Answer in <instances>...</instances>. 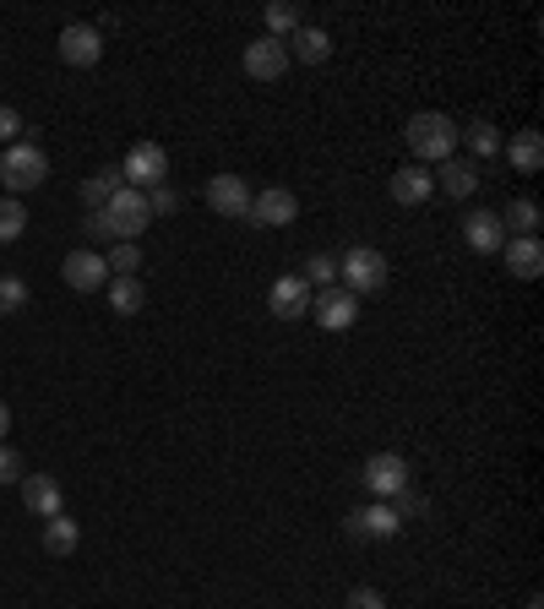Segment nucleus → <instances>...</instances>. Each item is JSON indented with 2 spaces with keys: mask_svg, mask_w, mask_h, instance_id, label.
I'll return each mask as SVG.
<instances>
[{
  "mask_svg": "<svg viewBox=\"0 0 544 609\" xmlns=\"http://www.w3.org/2000/svg\"><path fill=\"white\" fill-rule=\"evenodd\" d=\"M403 137H408V148H414V158H419V164H446V158H457V142H463L457 120H452V115H441V110L414 115Z\"/></svg>",
  "mask_w": 544,
  "mask_h": 609,
  "instance_id": "nucleus-1",
  "label": "nucleus"
},
{
  "mask_svg": "<svg viewBox=\"0 0 544 609\" xmlns=\"http://www.w3.org/2000/svg\"><path fill=\"white\" fill-rule=\"evenodd\" d=\"M99 218L110 224V240H115V245H137V240H142V229L153 224L148 196H142V191H131V186H121V191L104 202V213H99Z\"/></svg>",
  "mask_w": 544,
  "mask_h": 609,
  "instance_id": "nucleus-2",
  "label": "nucleus"
},
{
  "mask_svg": "<svg viewBox=\"0 0 544 609\" xmlns=\"http://www.w3.org/2000/svg\"><path fill=\"white\" fill-rule=\"evenodd\" d=\"M0 180H7L12 196L39 191V186L50 180V158H45V148H34V142H12L7 153H0Z\"/></svg>",
  "mask_w": 544,
  "mask_h": 609,
  "instance_id": "nucleus-3",
  "label": "nucleus"
},
{
  "mask_svg": "<svg viewBox=\"0 0 544 609\" xmlns=\"http://www.w3.org/2000/svg\"><path fill=\"white\" fill-rule=\"evenodd\" d=\"M338 278H343L349 294H376L387 283V256L370 251V245H354V251L338 256Z\"/></svg>",
  "mask_w": 544,
  "mask_h": 609,
  "instance_id": "nucleus-4",
  "label": "nucleus"
},
{
  "mask_svg": "<svg viewBox=\"0 0 544 609\" xmlns=\"http://www.w3.org/2000/svg\"><path fill=\"white\" fill-rule=\"evenodd\" d=\"M121 175H126V186H131V191H159V186H164V175H169V153H164L159 142H137V148L126 153Z\"/></svg>",
  "mask_w": 544,
  "mask_h": 609,
  "instance_id": "nucleus-5",
  "label": "nucleus"
},
{
  "mask_svg": "<svg viewBox=\"0 0 544 609\" xmlns=\"http://www.w3.org/2000/svg\"><path fill=\"white\" fill-rule=\"evenodd\" d=\"M240 66H245L251 83H278V77L289 72V50H283V39H267V34H262V39L245 45Z\"/></svg>",
  "mask_w": 544,
  "mask_h": 609,
  "instance_id": "nucleus-6",
  "label": "nucleus"
},
{
  "mask_svg": "<svg viewBox=\"0 0 544 609\" xmlns=\"http://www.w3.org/2000/svg\"><path fill=\"white\" fill-rule=\"evenodd\" d=\"M311 316H316V327H327V332H343V327H354V316H359V294H349V289H321V294H311Z\"/></svg>",
  "mask_w": 544,
  "mask_h": 609,
  "instance_id": "nucleus-7",
  "label": "nucleus"
},
{
  "mask_svg": "<svg viewBox=\"0 0 544 609\" xmlns=\"http://www.w3.org/2000/svg\"><path fill=\"white\" fill-rule=\"evenodd\" d=\"M365 490L376 495V500H392L397 490H408V462L397 457V452H376L370 462H365Z\"/></svg>",
  "mask_w": 544,
  "mask_h": 609,
  "instance_id": "nucleus-8",
  "label": "nucleus"
},
{
  "mask_svg": "<svg viewBox=\"0 0 544 609\" xmlns=\"http://www.w3.org/2000/svg\"><path fill=\"white\" fill-rule=\"evenodd\" d=\"M294 218H300V202H294L289 186H267L262 196H251V224L256 229H283Z\"/></svg>",
  "mask_w": 544,
  "mask_h": 609,
  "instance_id": "nucleus-9",
  "label": "nucleus"
},
{
  "mask_svg": "<svg viewBox=\"0 0 544 609\" xmlns=\"http://www.w3.org/2000/svg\"><path fill=\"white\" fill-rule=\"evenodd\" d=\"M343 528H349V538H397L403 533V522H397V511L387 500H370V506L349 511Z\"/></svg>",
  "mask_w": 544,
  "mask_h": 609,
  "instance_id": "nucleus-10",
  "label": "nucleus"
},
{
  "mask_svg": "<svg viewBox=\"0 0 544 609\" xmlns=\"http://www.w3.org/2000/svg\"><path fill=\"white\" fill-rule=\"evenodd\" d=\"M99 55H104V39H99L93 23H72V28H61V61H66V66L88 72V66H99Z\"/></svg>",
  "mask_w": 544,
  "mask_h": 609,
  "instance_id": "nucleus-11",
  "label": "nucleus"
},
{
  "mask_svg": "<svg viewBox=\"0 0 544 609\" xmlns=\"http://www.w3.org/2000/svg\"><path fill=\"white\" fill-rule=\"evenodd\" d=\"M207 207L218 218H251V186L240 175H213L207 180Z\"/></svg>",
  "mask_w": 544,
  "mask_h": 609,
  "instance_id": "nucleus-12",
  "label": "nucleus"
},
{
  "mask_svg": "<svg viewBox=\"0 0 544 609\" xmlns=\"http://www.w3.org/2000/svg\"><path fill=\"white\" fill-rule=\"evenodd\" d=\"M61 278H66V289L93 294V289H104V283H110V267H104V256H99V251H72V256L61 262Z\"/></svg>",
  "mask_w": 544,
  "mask_h": 609,
  "instance_id": "nucleus-13",
  "label": "nucleus"
},
{
  "mask_svg": "<svg viewBox=\"0 0 544 609\" xmlns=\"http://www.w3.org/2000/svg\"><path fill=\"white\" fill-rule=\"evenodd\" d=\"M463 240H468V251H479V256H501V245H506V229H501V213H468L463 218Z\"/></svg>",
  "mask_w": 544,
  "mask_h": 609,
  "instance_id": "nucleus-14",
  "label": "nucleus"
},
{
  "mask_svg": "<svg viewBox=\"0 0 544 609\" xmlns=\"http://www.w3.org/2000/svg\"><path fill=\"white\" fill-rule=\"evenodd\" d=\"M273 316L278 321H300V316H311V283L300 278V272H289V278H278L273 283Z\"/></svg>",
  "mask_w": 544,
  "mask_h": 609,
  "instance_id": "nucleus-15",
  "label": "nucleus"
},
{
  "mask_svg": "<svg viewBox=\"0 0 544 609\" xmlns=\"http://www.w3.org/2000/svg\"><path fill=\"white\" fill-rule=\"evenodd\" d=\"M61 500H66V495H61V479H50V473H23V506H28L34 517L50 522V517L61 511Z\"/></svg>",
  "mask_w": 544,
  "mask_h": 609,
  "instance_id": "nucleus-16",
  "label": "nucleus"
},
{
  "mask_svg": "<svg viewBox=\"0 0 544 609\" xmlns=\"http://www.w3.org/2000/svg\"><path fill=\"white\" fill-rule=\"evenodd\" d=\"M430 191H435V175H425V164H408V169L392 175V202L397 207H425Z\"/></svg>",
  "mask_w": 544,
  "mask_h": 609,
  "instance_id": "nucleus-17",
  "label": "nucleus"
},
{
  "mask_svg": "<svg viewBox=\"0 0 544 609\" xmlns=\"http://www.w3.org/2000/svg\"><path fill=\"white\" fill-rule=\"evenodd\" d=\"M501 256H506V272H511V278H522V283H533V278L544 272V245H539L533 234H522V240L501 245Z\"/></svg>",
  "mask_w": 544,
  "mask_h": 609,
  "instance_id": "nucleus-18",
  "label": "nucleus"
},
{
  "mask_svg": "<svg viewBox=\"0 0 544 609\" xmlns=\"http://www.w3.org/2000/svg\"><path fill=\"white\" fill-rule=\"evenodd\" d=\"M501 153L511 158L517 175H539V164H544V137H539V131H517L511 142H501Z\"/></svg>",
  "mask_w": 544,
  "mask_h": 609,
  "instance_id": "nucleus-19",
  "label": "nucleus"
},
{
  "mask_svg": "<svg viewBox=\"0 0 544 609\" xmlns=\"http://www.w3.org/2000/svg\"><path fill=\"white\" fill-rule=\"evenodd\" d=\"M435 186H441L446 196L468 202V196L479 191V169H473V158H446V164H441V175H435Z\"/></svg>",
  "mask_w": 544,
  "mask_h": 609,
  "instance_id": "nucleus-20",
  "label": "nucleus"
},
{
  "mask_svg": "<svg viewBox=\"0 0 544 609\" xmlns=\"http://www.w3.org/2000/svg\"><path fill=\"white\" fill-rule=\"evenodd\" d=\"M283 50H289V61H300V66H321V61L332 55V39H327L321 28H300L294 39H283Z\"/></svg>",
  "mask_w": 544,
  "mask_h": 609,
  "instance_id": "nucleus-21",
  "label": "nucleus"
},
{
  "mask_svg": "<svg viewBox=\"0 0 544 609\" xmlns=\"http://www.w3.org/2000/svg\"><path fill=\"white\" fill-rule=\"evenodd\" d=\"M121 186H126L121 169H99L93 180H83V207H88V213H104V202H110Z\"/></svg>",
  "mask_w": 544,
  "mask_h": 609,
  "instance_id": "nucleus-22",
  "label": "nucleus"
},
{
  "mask_svg": "<svg viewBox=\"0 0 544 609\" xmlns=\"http://www.w3.org/2000/svg\"><path fill=\"white\" fill-rule=\"evenodd\" d=\"M77 538H83V528H77V517H66V511H55V517L45 522V549H50V555H72V549H77Z\"/></svg>",
  "mask_w": 544,
  "mask_h": 609,
  "instance_id": "nucleus-23",
  "label": "nucleus"
},
{
  "mask_svg": "<svg viewBox=\"0 0 544 609\" xmlns=\"http://www.w3.org/2000/svg\"><path fill=\"white\" fill-rule=\"evenodd\" d=\"M142 305H148V289H142L137 278H115V283H110V310H115V316H137Z\"/></svg>",
  "mask_w": 544,
  "mask_h": 609,
  "instance_id": "nucleus-24",
  "label": "nucleus"
},
{
  "mask_svg": "<svg viewBox=\"0 0 544 609\" xmlns=\"http://www.w3.org/2000/svg\"><path fill=\"white\" fill-rule=\"evenodd\" d=\"M262 17H267V39H283V34L294 39V34L305 28V17H300V7H289V0H273V7H267Z\"/></svg>",
  "mask_w": 544,
  "mask_h": 609,
  "instance_id": "nucleus-25",
  "label": "nucleus"
},
{
  "mask_svg": "<svg viewBox=\"0 0 544 609\" xmlns=\"http://www.w3.org/2000/svg\"><path fill=\"white\" fill-rule=\"evenodd\" d=\"M539 224H544V218H539V202H533V196H517V202L501 213V229H517V234H539Z\"/></svg>",
  "mask_w": 544,
  "mask_h": 609,
  "instance_id": "nucleus-26",
  "label": "nucleus"
},
{
  "mask_svg": "<svg viewBox=\"0 0 544 609\" xmlns=\"http://www.w3.org/2000/svg\"><path fill=\"white\" fill-rule=\"evenodd\" d=\"M23 234H28V207L17 196H7V202H0V245H12Z\"/></svg>",
  "mask_w": 544,
  "mask_h": 609,
  "instance_id": "nucleus-27",
  "label": "nucleus"
},
{
  "mask_svg": "<svg viewBox=\"0 0 544 609\" xmlns=\"http://www.w3.org/2000/svg\"><path fill=\"white\" fill-rule=\"evenodd\" d=\"M463 137H468V153H473V158H495V153H501V142H506L490 120H473Z\"/></svg>",
  "mask_w": 544,
  "mask_h": 609,
  "instance_id": "nucleus-28",
  "label": "nucleus"
},
{
  "mask_svg": "<svg viewBox=\"0 0 544 609\" xmlns=\"http://www.w3.org/2000/svg\"><path fill=\"white\" fill-rule=\"evenodd\" d=\"M305 283L332 289V283H338V256H332V251H316V256L305 262Z\"/></svg>",
  "mask_w": 544,
  "mask_h": 609,
  "instance_id": "nucleus-29",
  "label": "nucleus"
},
{
  "mask_svg": "<svg viewBox=\"0 0 544 609\" xmlns=\"http://www.w3.org/2000/svg\"><path fill=\"white\" fill-rule=\"evenodd\" d=\"M387 506L397 511V522H414V517H425V511H430V500H425V495H419L414 484H408V490H397V495H392Z\"/></svg>",
  "mask_w": 544,
  "mask_h": 609,
  "instance_id": "nucleus-30",
  "label": "nucleus"
},
{
  "mask_svg": "<svg viewBox=\"0 0 544 609\" xmlns=\"http://www.w3.org/2000/svg\"><path fill=\"white\" fill-rule=\"evenodd\" d=\"M104 267H110L115 278H137V267H142V251H137V245H115V251L104 256Z\"/></svg>",
  "mask_w": 544,
  "mask_h": 609,
  "instance_id": "nucleus-31",
  "label": "nucleus"
},
{
  "mask_svg": "<svg viewBox=\"0 0 544 609\" xmlns=\"http://www.w3.org/2000/svg\"><path fill=\"white\" fill-rule=\"evenodd\" d=\"M28 305V283L23 278H0V316H12Z\"/></svg>",
  "mask_w": 544,
  "mask_h": 609,
  "instance_id": "nucleus-32",
  "label": "nucleus"
},
{
  "mask_svg": "<svg viewBox=\"0 0 544 609\" xmlns=\"http://www.w3.org/2000/svg\"><path fill=\"white\" fill-rule=\"evenodd\" d=\"M142 196H148V213H153V218H175V213H180V191H169V186L142 191Z\"/></svg>",
  "mask_w": 544,
  "mask_h": 609,
  "instance_id": "nucleus-33",
  "label": "nucleus"
},
{
  "mask_svg": "<svg viewBox=\"0 0 544 609\" xmlns=\"http://www.w3.org/2000/svg\"><path fill=\"white\" fill-rule=\"evenodd\" d=\"M0 484H23V452L0 441Z\"/></svg>",
  "mask_w": 544,
  "mask_h": 609,
  "instance_id": "nucleus-34",
  "label": "nucleus"
},
{
  "mask_svg": "<svg viewBox=\"0 0 544 609\" xmlns=\"http://www.w3.org/2000/svg\"><path fill=\"white\" fill-rule=\"evenodd\" d=\"M343 609H387V598H381V593H376V587H354V593H349V604H343Z\"/></svg>",
  "mask_w": 544,
  "mask_h": 609,
  "instance_id": "nucleus-35",
  "label": "nucleus"
},
{
  "mask_svg": "<svg viewBox=\"0 0 544 609\" xmlns=\"http://www.w3.org/2000/svg\"><path fill=\"white\" fill-rule=\"evenodd\" d=\"M17 131H23V115H17L12 104H0V142H12Z\"/></svg>",
  "mask_w": 544,
  "mask_h": 609,
  "instance_id": "nucleus-36",
  "label": "nucleus"
},
{
  "mask_svg": "<svg viewBox=\"0 0 544 609\" xmlns=\"http://www.w3.org/2000/svg\"><path fill=\"white\" fill-rule=\"evenodd\" d=\"M88 240H110V224H104V218H99V213H93V218H88Z\"/></svg>",
  "mask_w": 544,
  "mask_h": 609,
  "instance_id": "nucleus-37",
  "label": "nucleus"
},
{
  "mask_svg": "<svg viewBox=\"0 0 544 609\" xmlns=\"http://www.w3.org/2000/svg\"><path fill=\"white\" fill-rule=\"evenodd\" d=\"M7 435H12V408L0 403V441H7Z\"/></svg>",
  "mask_w": 544,
  "mask_h": 609,
  "instance_id": "nucleus-38",
  "label": "nucleus"
},
{
  "mask_svg": "<svg viewBox=\"0 0 544 609\" xmlns=\"http://www.w3.org/2000/svg\"><path fill=\"white\" fill-rule=\"evenodd\" d=\"M522 609H544V598H539V593H528V604H522Z\"/></svg>",
  "mask_w": 544,
  "mask_h": 609,
  "instance_id": "nucleus-39",
  "label": "nucleus"
}]
</instances>
